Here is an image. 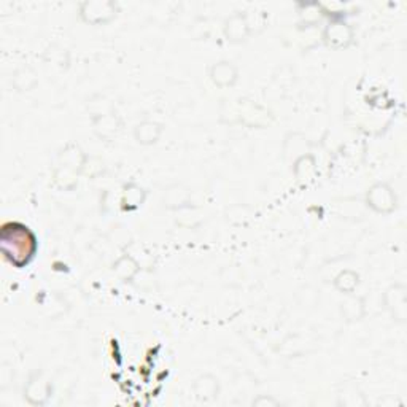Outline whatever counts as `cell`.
<instances>
[{"mask_svg": "<svg viewBox=\"0 0 407 407\" xmlns=\"http://www.w3.org/2000/svg\"><path fill=\"white\" fill-rule=\"evenodd\" d=\"M37 250L35 238L23 224L8 223L2 231V251L16 267H24Z\"/></svg>", "mask_w": 407, "mask_h": 407, "instance_id": "cell-1", "label": "cell"}, {"mask_svg": "<svg viewBox=\"0 0 407 407\" xmlns=\"http://www.w3.org/2000/svg\"><path fill=\"white\" fill-rule=\"evenodd\" d=\"M86 155L80 150V147L69 145L65 150L59 155V163L54 169V181L59 188L63 190H74L76 181H78V175L83 174Z\"/></svg>", "mask_w": 407, "mask_h": 407, "instance_id": "cell-2", "label": "cell"}, {"mask_svg": "<svg viewBox=\"0 0 407 407\" xmlns=\"http://www.w3.org/2000/svg\"><path fill=\"white\" fill-rule=\"evenodd\" d=\"M365 204L379 215H390L398 208V196L388 183H374L365 194Z\"/></svg>", "mask_w": 407, "mask_h": 407, "instance_id": "cell-3", "label": "cell"}, {"mask_svg": "<svg viewBox=\"0 0 407 407\" xmlns=\"http://www.w3.org/2000/svg\"><path fill=\"white\" fill-rule=\"evenodd\" d=\"M117 3L108 2V0H92V2H83L80 5V16L86 24H107L117 18Z\"/></svg>", "mask_w": 407, "mask_h": 407, "instance_id": "cell-4", "label": "cell"}, {"mask_svg": "<svg viewBox=\"0 0 407 407\" xmlns=\"http://www.w3.org/2000/svg\"><path fill=\"white\" fill-rule=\"evenodd\" d=\"M355 32L344 19H333L323 31L324 45L331 49H345L354 43Z\"/></svg>", "mask_w": 407, "mask_h": 407, "instance_id": "cell-5", "label": "cell"}, {"mask_svg": "<svg viewBox=\"0 0 407 407\" xmlns=\"http://www.w3.org/2000/svg\"><path fill=\"white\" fill-rule=\"evenodd\" d=\"M385 309L390 312L393 320L404 323L406 322V304H407V288L403 283H393L385 290L383 294Z\"/></svg>", "mask_w": 407, "mask_h": 407, "instance_id": "cell-6", "label": "cell"}, {"mask_svg": "<svg viewBox=\"0 0 407 407\" xmlns=\"http://www.w3.org/2000/svg\"><path fill=\"white\" fill-rule=\"evenodd\" d=\"M208 76L218 88H233L239 80V69L231 60H218L208 70Z\"/></svg>", "mask_w": 407, "mask_h": 407, "instance_id": "cell-7", "label": "cell"}, {"mask_svg": "<svg viewBox=\"0 0 407 407\" xmlns=\"http://www.w3.org/2000/svg\"><path fill=\"white\" fill-rule=\"evenodd\" d=\"M251 35V26L249 23V16L235 13L224 23V37L231 43H242Z\"/></svg>", "mask_w": 407, "mask_h": 407, "instance_id": "cell-8", "label": "cell"}, {"mask_svg": "<svg viewBox=\"0 0 407 407\" xmlns=\"http://www.w3.org/2000/svg\"><path fill=\"white\" fill-rule=\"evenodd\" d=\"M240 107V121L250 128H264L269 124V113L266 108L256 106L250 101H239Z\"/></svg>", "mask_w": 407, "mask_h": 407, "instance_id": "cell-9", "label": "cell"}, {"mask_svg": "<svg viewBox=\"0 0 407 407\" xmlns=\"http://www.w3.org/2000/svg\"><path fill=\"white\" fill-rule=\"evenodd\" d=\"M192 392H194L196 399L201 401V403H212L219 394L218 379L210 376V374L197 377L192 383Z\"/></svg>", "mask_w": 407, "mask_h": 407, "instance_id": "cell-10", "label": "cell"}, {"mask_svg": "<svg viewBox=\"0 0 407 407\" xmlns=\"http://www.w3.org/2000/svg\"><path fill=\"white\" fill-rule=\"evenodd\" d=\"M163 124L156 123V121H150L145 119L139 123L134 128V139L137 144L144 145V147H150L155 145L159 140V137L163 134Z\"/></svg>", "mask_w": 407, "mask_h": 407, "instance_id": "cell-11", "label": "cell"}, {"mask_svg": "<svg viewBox=\"0 0 407 407\" xmlns=\"http://www.w3.org/2000/svg\"><path fill=\"white\" fill-rule=\"evenodd\" d=\"M49 392H51L49 383L37 376L32 377L29 383H27L24 390V398L32 406H43L49 399Z\"/></svg>", "mask_w": 407, "mask_h": 407, "instance_id": "cell-12", "label": "cell"}, {"mask_svg": "<svg viewBox=\"0 0 407 407\" xmlns=\"http://www.w3.org/2000/svg\"><path fill=\"white\" fill-rule=\"evenodd\" d=\"M112 271L121 282H131L137 276V272L140 271V264L137 263L134 256L123 255L113 263Z\"/></svg>", "mask_w": 407, "mask_h": 407, "instance_id": "cell-13", "label": "cell"}, {"mask_svg": "<svg viewBox=\"0 0 407 407\" xmlns=\"http://www.w3.org/2000/svg\"><path fill=\"white\" fill-rule=\"evenodd\" d=\"M293 172L296 175V180L299 181L301 185H307L309 181L313 180L317 174V167H315V159H313L312 155H302L294 161L293 166Z\"/></svg>", "mask_w": 407, "mask_h": 407, "instance_id": "cell-14", "label": "cell"}, {"mask_svg": "<svg viewBox=\"0 0 407 407\" xmlns=\"http://www.w3.org/2000/svg\"><path fill=\"white\" fill-rule=\"evenodd\" d=\"M145 197H147V191L142 188V186L135 183H129L124 186L121 206H123L124 210L134 212L139 207H142V204L145 202Z\"/></svg>", "mask_w": 407, "mask_h": 407, "instance_id": "cell-15", "label": "cell"}, {"mask_svg": "<svg viewBox=\"0 0 407 407\" xmlns=\"http://www.w3.org/2000/svg\"><path fill=\"white\" fill-rule=\"evenodd\" d=\"M360 285V276L351 269L339 272L334 279V288L342 294H354Z\"/></svg>", "mask_w": 407, "mask_h": 407, "instance_id": "cell-16", "label": "cell"}, {"mask_svg": "<svg viewBox=\"0 0 407 407\" xmlns=\"http://www.w3.org/2000/svg\"><path fill=\"white\" fill-rule=\"evenodd\" d=\"M94 131L101 139H110L117 134L118 131V119L113 113L97 115L94 118Z\"/></svg>", "mask_w": 407, "mask_h": 407, "instance_id": "cell-17", "label": "cell"}, {"mask_svg": "<svg viewBox=\"0 0 407 407\" xmlns=\"http://www.w3.org/2000/svg\"><path fill=\"white\" fill-rule=\"evenodd\" d=\"M188 191H186L183 186L174 185L167 190L166 194H164V204L170 208H181L188 206Z\"/></svg>", "mask_w": 407, "mask_h": 407, "instance_id": "cell-18", "label": "cell"}, {"mask_svg": "<svg viewBox=\"0 0 407 407\" xmlns=\"http://www.w3.org/2000/svg\"><path fill=\"white\" fill-rule=\"evenodd\" d=\"M349 301L342 304V315L347 318L349 322L360 320V318L365 315V304H363V299L355 298L354 294H347Z\"/></svg>", "mask_w": 407, "mask_h": 407, "instance_id": "cell-19", "label": "cell"}, {"mask_svg": "<svg viewBox=\"0 0 407 407\" xmlns=\"http://www.w3.org/2000/svg\"><path fill=\"white\" fill-rule=\"evenodd\" d=\"M253 406H256V407H266V406L276 407V406H279V401L271 398V396L263 394V396H260V398H256L255 401H253Z\"/></svg>", "mask_w": 407, "mask_h": 407, "instance_id": "cell-20", "label": "cell"}]
</instances>
